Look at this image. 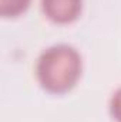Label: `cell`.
I'll use <instances>...</instances> for the list:
<instances>
[{"label":"cell","mask_w":121,"mask_h":122,"mask_svg":"<svg viewBox=\"0 0 121 122\" xmlns=\"http://www.w3.org/2000/svg\"><path fill=\"white\" fill-rule=\"evenodd\" d=\"M81 74V57L67 44L46 48L37 58L36 75L40 85L49 92L63 94L71 90Z\"/></svg>","instance_id":"1"},{"label":"cell","mask_w":121,"mask_h":122,"mask_svg":"<svg viewBox=\"0 0 121 122\" xmlns=\"http://www.w3.org/2000/svg\"><path fill=\"white\" fill-rule=\"evenodd\" d=\"M83 0H41V9L47 19L57 24L74 21L81 11Z\"/></svg>","instance_id":"2"},{"label":"cell","mask_w":121,"mask_h":122,"mask_svg":"<svg viewBox=\"0 0 121 122\" xmlns=\"http://www.w3.org/2000/svg\"><path fill=\"white\" fill-rule=\"evenodd\" d=\"M31 0H0V14L3 17H16L27 10Z\"/></svg>","instance_id":"3"},{"label":"cell","mask_w":121,"mask_h":122,"mask_svg":"<svg viewBox=\"0 0 121 122\" xmlns=\"http://www.w3.org/2000/svg\"><path fill=\"white\" fill-rule=\"evenodd\" d=\"M110 112L117 122H121V87L113 94L110 101Z\"/></svg>","instance_id":"4"}]
</instances>
